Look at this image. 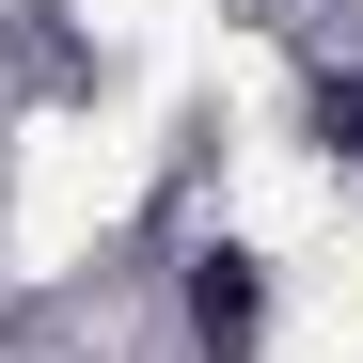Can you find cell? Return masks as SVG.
I'll return each instance as SVG.
<instances>
[{"label": "cell", "instance_id": "obj_1", "mask_svg": "<svg viewBox=\"0 0 363 363\" xmlns=\"http://www.w3.org/2000/svg\"><path fill=\"white\" fill-rule=\"evenodd\" d=\"M190 316H206V347H237V332H253V316H269L253 253H206V269H190Z\"/></svg>", "mask_w": 363, "mask_h": 363}]
</instances>
